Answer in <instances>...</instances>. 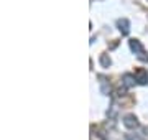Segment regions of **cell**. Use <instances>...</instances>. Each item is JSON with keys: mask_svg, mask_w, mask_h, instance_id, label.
Segmentation results:
<instances>
[{"mask_svg": "<svg viewBox=\"0 0 148 140\" xmlns=\"http://www.w3.org/2000/svg\"><path fill=\"white\" fill-rule=\"evenodd\" d=\"M128 46H130V49H132L133 53L137 54V58L140 59V61H143V63H148V53L143 49V46H142V43L138 41V40H130L128 41Z\"/></svg>", "mask_w": 148, "mask_h": 140, "instance_id": "6da1fadb", "label": "cell"}, {"mask_svg": "<svg viewBox=\"0 0 148 140\" xmlns=\"http://www.w3.org/2000/svg\"><path fill=\"white\" fill-rule=\"evenodd\" d=\"M117 28H119V32L123 36H127L128 33H130V22H128L127 18H119L117 20Z\"/></svg>", "mask_w": 148, "mask_h": 140, "instance_id": "7a4b0ae2", "label": "cell"}, {"mask_svg": "<svg viewBox=\"0 0 148 140\" xmlns=\"http://www.w3.org/2000/svg\"><path fill=\"white\" fill-rule=\"evenodd\" d=\"M123 125L127 127V129H137L138 125V119L133 115V114H127L125 117H123Z\"/></svg>", "mask_w": 148, "mask_h": 140, "instance_id": "3957f363", "label": "cell"}, {"mask_svg": "<svg viewBox=\"0 0 148 140\" xmlns=\"http://www.w3.org/2000/svg\"><path fill=\"white\" fill-rule=\"evenodd\" d=\"M135 78H137V82H138V84H142V86L148 84V71H147V69L138 68V69L135 71Z\"/></svg>", "mask_w": 148, "mask_h": 140, "instance_id": "277c9868", "label": "cell"}, {"mask_svg": "<svg viewBox=\"0 0 148 140\" xmlns=\"http://www.w3.org/2000/svg\"><path fill=\"white\" fill-rule=\"evenodd\" d=\"M99 84H101V92L104 96H109L110 94V84H109V79L106 76H99Z\"/></svg>", "mask_w": 148, "mask_h": 140, "instance_id": "5b68a950", "label": "cell"}, {"mask_svg": "<svg viewBox=\"0 0 148 140\" xmlns=\"http://www.w3.org/2000/svg\"><path fill=\"white\" fill-rule=\"evenodd\" d=\"M135 82H137V78H135V74H130V73H127V74H123L122 76V84L127 87H132L135 86Z\"/></svg>", "mask_w": 148, "mask_h": 140, "instance_id": "8992f818", "label": "cell"}, {"mask_svg": "<svg viewBox=\"0 0 148 140\" xmlns=\"http://www.w3.org/2000/svg\"><path fill=\"white\" fill-rule=\"evenodd\" d=\"M99 63H101V66H102V68H110V65H112V59H110V56H109V54L102 53L101 56H99Z\"/></svg>", "mask_w": 148, "mask_h": 140, "instance_id": "52a82bcc", "label": "cell"}]
</instances>
